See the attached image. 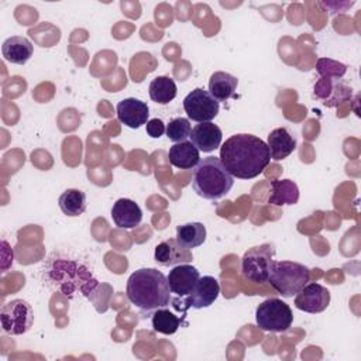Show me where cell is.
I'll use <instances>...</instances> for the list:
<instances>
[{
    "label": "cell",
    "instance_id": "obj_12",
    "mask_svg": "<svg viewBox=\"0 0 361 361\" xmlns=\"http://www.w3.org/2000/svg\"><path fill=\"white\" fill-rule=\"evenodd\" d=\"M200 274L199 271L190 265V264H180V265H175L166 279H168V285L171 289V293H173L176 296V299L173 300V306H176L182 299H185L188 295H190V292L193 290L196 282L199 281Z\"/></svg>",
    "mask_w": 361,
    "mask_h": 361
},
{
    "label": "cell",
    "instance_id": "obj_5",
    "mask_svg": "<svg viewBox=\"0 0 361 361\" xmlns=\"http://www.w3.org/2000/svg\"><path fill=\"white\" fill-rule=\"evenodd\" d=\"M310 281V269L293 261H274L268 283L283 298H293Z\"/></svg>",
    "mask_w": 361,
    "mask_h": 361
},
{
    "label": "cell",
    "instance_id": "obj_19",
    "mask_svg": "<svg viewBox=\"0 0 361 361\" xmlns=\"http://www.w3.org/2000/svg\"><path fill=\"white\" fill-rule=\"evenodd\" d=\"M32 52L34 47L31 41L20 35H13L7 38L1 45V54L4 59L16 65H24L32 56Z\"/></svg>",
    "mask_w": 361,
    "mask_h": 361
},
{
    "label": "cell",
    "instance_id": "obj_23",
    "mask_svg": "<svg viewBox=\"0 0 361 361\" xmlns=\"http://www.w3.org/2000/svg\"><path fill=\"white\" fill-rule=\"evenodd\" d=\"M204 240H206V227L203 226V223L192 221V223L179 224L176 227V241L188 250L202 245Z\"/></svg>",
    "mask_w": 361,
    "mask_h": 361
},
{
    "label": "cell",
    "instance_id": "obj_9",
    "mask_svg": "<svg viewBox=\"0 0 361 361\" xmlns=\"http://www.w3.org/2000/svg\"><path fill=\"white\" fill-rule=\"evenodd\" d=\"M183 109L190 120L206 123L212 121L219 114L220 106L209 90L196 87L183 99Z\"/></svg>",
    "mask_w": 361,
    "mask_h": 361
},
{
    "label": "cell",
    "instance_id": "obj_27",
    "mask_svg": "<svg viewBox=\"0 0 361 361\" xmlns=\"http://www.w3.org/2000/svg\"><path fill=\"white\" fill-rule=\"evenodd\" d=\"M190 131H192L190 121L185 117H176L166 124L165 134L172 142H182V141H188Z\"/></svg>",
    "mask_w": 361,
    "mask_h": 361
},
{
    "label": "cell",
    "instance_id": "obj_16",
    "mask_svg": "<svg viewBox=\"0 0 361 361\" xmlns=\"http://www.w3.org/2000/svg\"><path fill=\"white\" fill-rule=\"evenodd\" d=\"M190 142L202 152H212L221 145L223 133L220 127L212 121L199 123L190 131Z\"/></svg>",
    "mask_w": 361,
    "mask_h": 361
},
{
    "label": "cell",
    "instance_id": "obj_24",
    "mask_svg": "<svg viewBox=\"0 0 361 361\" xmlns=\"http://www.w3.org/2000/svg\"><path fill=\"white\" fill-rule=\"evenodd\" d=\"M176 83L169 76H157L151 80L148 93L152 102L158 104H168L176 97Z\"/></svg>",
    "mask_w": 361,
    "mask_h": 361
},
{
    "label": "cell",
    "instance_id": "obj_14",
    "mask_svg": "<svg viewBox=\"0 0 361 361\" xmlns=\"http://www.w3.org/2000/svg\"><path fill=\"white\" fill-rule=\"evenodd\" d=\"M117 118L130 128H140L141 126L147 124L149 109L145 102L135 99V97H127L117 103L116 106Z\"/></svg>",
    "mask_w": 361,
    "mask_h": 361
},
{
    "label": "cell",
    "instance_id": "obj_29",
    "mask_svg": "<svg viewBox=\"0 0 361 361\" xmlns=\"http://www.w3.org/2000/svg\"><path fill=\"white\" fill-rule=\"evenodd\" d=\"M165 130H166V126L159 118H151L145 124V131L151 138H159L161 135H164Z\"/></svg>",
    "mask_w": 361,
    "mask_h": 361
},
{
    "label": "cell",
    "instance_id": "obj_4",
    "mask_svg": "<svg viewBox=\"0 0 361 361\" xmlns=\"http://www.w3.org/2000/svg\"><path fill=\"white\" fill-rule=\"evenodd\" d=\"M233 185L234 178L221 164L220 158H203L193 169L192 188L197 196L206 200H217L224 197L231 190Z\"/></svg>",
    "mask_w": 361,
    "mask_h": 361
},
{
    "label": "cell",
    "instance_id": "obj_26",
    "mask_svg": "<svg viewBox=\"0 0 361 361\" xmlns=\"http://www.w3.org/2000/svg\"><path fill=\"white\" fill-rule=\"evenodd\" d=\"M151 324L157 333L171 336L178 331L182 324V319L168 307H159L151 314Z\"/></svg>",
    "mask_w": 361,
    "mask_h": 361
},
{
    "label": "cell",
    "instance_id": "obj_8",
    "mask_svg": "<svg viewBox=\"0 0 361 361\" xmlns=\"http://www.w3.org/2000/svg\"><path fill=\"white\" fill-rule=\"evenodd\" d=\"M0 322L4 333L10 336H21L27 333L34 323L32 306L24 299H13L3 305L0 310Z\"/></svg>",
    "mask_w": 361,
    "mask_h": 361
},
{
    "label": "cell",
    "instance_id": "obj_25",
    "mask_svg": "<svg viewBox=\"0 0 361 361\" xmlns=\"http://www.w3.org/2000/svg\"><path fill=\"white\" fill-rule=\"evenodd\" d=\"M59 209L69 217H76L86 210V193L79 189H66L58 199Z\"/></svg>",
    "mask_w": 361,
    "mask_h": 361
},
{
    "label": "cell",
    "instance_id": "obj_18",
    "mask_svg": "<svg viewBox=\"0 0 361 361\" xmlns=\"http://www.w3.org/2000/svg\"><path fill=\"white\" fill-rule=\"evenodd\" d=\"M111 217L117 227L134 228L141 223L142 212L134 200L121 197V199L116 200V203L113 204Z\"/></svg>",
    "mask_w": 361,
    "mask_h": 361
},
{
    "label": "cell",
    "instance_id": "obj_28",
    "mask_svg": "<svg viewBox=\"0 0 361 361\" xmlns=\"http://www.w3.org/2000/svg\"><path fill=\"white\" fill-rule=\"evenodd\" d=\"M316 71L320 78H343L347 72V66L338 61L329 58H319L316 62Z\"/></svg>",
    "mask_w": 361,
    "mask_h": 361
},
{
    "label": "cell",
    "instance_id": "obj_17",
    "mask_svg": "<svg viewBox=\"0 0 361 361\" xmlns=\"http://www.w3.org/2000/svg\"><path fill=\"white\" fill-rule=\"evenodd\" d=\"M267 145L274 161H282L296 149V138L286 127H278L268 134Z\"/></svg>",
    "mask_w": 361,
    "mask_h": 361
},
{
    "label": "cell",
    "instance_id": "obj_10",
    "mask_svg": "<svg viewBox=\"0 0 361 361\" xmlns=\"http://www.w3.org/2000/svg\"><path fill=\"white\" fill-rule=\"evenodd\" d=\"M219 293H220L219 281L214 276L204 275V276L199 278V281L196 282L190 295H188L185 299H182L175 307L178 309L179 305H185L182 309L183 314H186V309H189V307H193V309L209 307L210 305L214 303Z\"/></svg>",
    "mask_w": 361,
    "mask_h": 361
},
{
    "label": "cell",
    "instance_id": "obj_7",
    "mask_svg": "<svg viewBox=\"0 0 361 361\" xmlns=\"http://www.w3.org/2000/svg\"><path fill=\"white\" fill-rule=\"evenodd\" d=\"M275 247L265 243L248 248L241 258V274L245 279L255 283L268 282L269 271L274 262Z\"/></svg>",
    "mask_w": 361,
    "mask_h": 361
},
{
    "label": "cell",
    "instance_id": "obj_21",
    "mask_svg": "<svg viewBox=\"0 0 361 361\" xmlns=\"http://www.w3.org/2000/svg\"><path fill=\"white\" fill-rule=\"evenodd\" d=\"M238 85V79L227 72L217 71L210 76L209 80V93L220 103L227 102L231 96H234Z\"/></svg>",
    "mask_w": 361,
    "mask_h": 361
},
{
    "label": "cell",
    "instance_id": "obj_15",
    "mask_svg": "<svg viewBox=\"0 0 361 361\" xmlns=\"http://www.w3.org/2000/svg\"><path fill=\"white\" fill-rule=\"evenodd\" d=\"M154 259L161 267H175L192 261L190 250L182 247L176 238L161 241L154 251Z\"/></svg>",
    "mask_w": 361,
    "mask_h": 361
},
{
    "label": "cell",
    "instance_id": "obj_6",
    "mask_svg": "<svg viewBox=\"0 0 361 361\" xmlns=\"http://www.w3.org/2000/svg\"><path fill=\"white\" fill-rule=\"evenodd\" d=\"M257 326L264 331L283 333L293 322V313L288 303L278 298H269L258 305L255 310Z\"/></svg>",
    "mask_w": 361,
    "mask_h": 361
},
{
    "label": "cell",
    "instance_id": "obj_2",
    "mask_svg": "<svg viewBox=\"0 0 361 361\" xmlns=\"http://www.w3.org/2000/svg\"><path fill=\"white\" fill-rule=\"evenodd\" d=\"M126 295L138 307L144 319L151 317L157 309L166 307L171 302L168 279L155 268H140L134 271L127 281Z\"/></svg>",
    "mask_w": 361,
    "mask_h": 361
},
{
    "label": "cell",
    "instance_id": "obj_13",
    "mask_svg": "<svg viewBox=\"0 0 361 361\" xmlns=\"http://www.w3.org/2000/svg\"><path fill=\"white\" fill-rule=\"evenodd\" d=\"M330 303V292L320 283H306L295 295L296 309L306 313H322Z\"/></svg>",
    "mask_w": 361,
    "mask_h": 361
},
{
    "label": "cell",
    "instance_id": "obj_1",
    "mask_svg": "<svg viewBox=\"0 0 361 361\" xmlns=\"http://www.w3.org/2000/svg\"><path fill=\"white\" fill-rule=\"evenodd\" d=\"M220 161L233 178L252 179L268 166L269 148L252 134H234L220 147Z\"/></svg>",
    "mask_w": 361,
    "mask_h": 361
},
{
    "label": "cell",
    "instance_id": "obj_20",
    "mask_svg": "<svg viewBox=\"0 0 361 361\" xmlns=\"http://www.w3.org/2000/svg\"><path fill=\"white\" fill-rule=\"evenodd\" d=\"M169 162L178 169H195L200 161V151L190 142H175L168 151Z\"/></svg>",
    "mask_w": 361,
    "mask_h": 361
},
{
    "label": "cell",
    "instance_id": "obj_11",
    "mask_svg": "<svg viewBox=\"0 0 361 361\" xmlns=\"http://www.w3.org/2000/svg\"><path fill=\"white\" fill-rule=\"evenodd\" d=\"M313 94L324 106L336 107L351 99L353 89L340 78H319L314 83Z\"/></svg>",
    "mask_w": 361,
    "mask_h": 361
},
{
    "label": "cell",
    "instance_id": "obj_22",
    "mask_svg": "<svg viewBox=\"0 0 361 361\" xmlns=\"http://www.w3.org/2000/svg\"><path fill=\"white\" fill-rule=\"evenodd\" d=\"M299 200V188L290 179H278L271 182V195L268 203L274 206L295 204Z\"/></svg>",
    "mask_w": 361,
    "mask_h": 361
},
{
    "label": "cell",
    "instance_id": "obj_3",
    "mask_svg": "<svg viewBox=\"0 0 361 361\" xmlns=\"http://www.w3.org/2000/svg\"><path fill=\"white\" fill-rule=\"evenodd\" d=\"M48 278L51 283L68 298H73V295L79 292L90 299V295L99 286V281L92 272L73 259H52L48 268Z\"/></svg>",
    "mask_w": 361,
    "mask_h": 361
}]
</instances>
